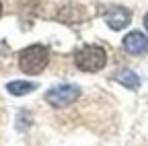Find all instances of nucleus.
<instances>
[{"label": "nucleus", "instance_id": "39448f33", "mask_svg": "<svg viewBox=\"0 0 148 146\" xmlns=\"http://www.w3.org/2000/svg\"><path fill=\"white\" fill-rule=\"evenodd\" d=\"M123 47L132 56H142V53L148 51V37L140 31H132L123 37Z\"/></svg>", "mask_w": 148, "mask_h": 146}, {"label": "nucleus", "instance_id": "9d476101", "mask_svg": "<svg viewBox=\"0 0 148 146\" xmlns=\"http://www.w3.org/2000/svg\"><path fill=\"white\" fill-rule=\"evenodd\" d=\"M0 14H2V4H0Z\"/></svg>", "mask_w": 148, "mask_h": 146}, {"label": "nucleus", "instance_id": "7ed1b4c3", "mask_svg": "<svg viewBox=\"0 0 148 146\" xmlns=\"http://www.w3.org/2000/svg\"><path fill=\"white\" fill-rule=\"evenodd\" d=\"M80 97V88L76 84H60L45 93V101L51 107H68Z\"/></svg>", "mask_w": 148, "mask_h": 146}, {"label": "nucleus", "instance_id": "0eeeda50", "mask_svg": "<svg viewBox=\"0 0 148 146\" xmlns=\"http://www.w3.org/2000/svg\"><path fill=\"white\" fill-rule=\"evenodd\" d=\"M6 90L14 97H23V95H29L33 90H37V84L29 82V80H12V82L6 84Z\"/></svg>", "mask_w": 148, "mask_h": 146}, {"label": "nucleus", "instance_id": "f03ea898", "mask_svg": "<svg viewBox=\"0 0 148 146\" xmlns=\"http://www.w3.org/2000/svg\"><path fill=\"white\" fill-rule=\"evenodd\" d=\"M74 64L82 72H99L107 64V51L101 45H84L82 49L76 51Z\"/></svg>", "mask_w": 148, "mask_h": 146}, {"label": "nucleus", "instance_id": "f257e3e1", "mask_svg": "<svg viewBox=\"0 0 148 146\" xmlns=\"http://www.w3.org/2000/svg\"><path fill=\"white\" fill-rule=\"evenodd\" d=\"M47 62H49V51L41 43H33L18 53V68L31 76L41 74L47 66Z\"/></svg>", "mask_w": 148, "mask_h": 146}, {"label": "nucleus", "instance_id": "20e7f679", "mask_svg": "<svg viewBox=\"0 0 148 146\" xmlns=\"http://www.w3.org/2000/svg\"><path fill=\"white\" fill-rule=\"evenodd\" d=\"M103 19L107 27H111L113 31H121L132 21V12L121 4H109L107 8H103Z\"/></svg>", "mask_w": 148, "mask_h": 146}, {"label": "nucleus", "instance_id": "1a4fd4ad", "mask_svg": "<svg viewBox=\"0 0 148 146\" xmlns=\"http://www.w3.org/2000/svg\"><path fill=\"white\" fill-rule=\"evenodd\" d=\"M2 47H6V43H4V41H0V49H2Z\"/></svg>", "mask_w": 148, "mask_h": 146}, {"label": "nucleus", "instance_id": "423d86ee", "mask_svg": "<svg viewBox=\"0 0 148 146\" xmlns=\"http://www.w3.org/2000/svg\"><path fill=\"white\" fill-rule=\"evenodd\" d=\"M113 80L119 82L121 86L130 88V90H138V86H140V76L136 74L134 70H127V68L115 72V74H113Z\"/></svg>", "mask_w": 148, "mask_h": 146}, {"label": "nucleus", "instance_id": "6e6552de", "mask_svg": "<svg viewBox=\"0 0 148 146\" xmlns=\"http://www.w3.org/2000/svg\"><path fill=\"white\" fill-rule=\"evenodd\" d=\"M144 27H146V31H148V12H146V16H144Z\"/></svg>", "mask_w": 148, "mask_h": 146}]
</instances>
